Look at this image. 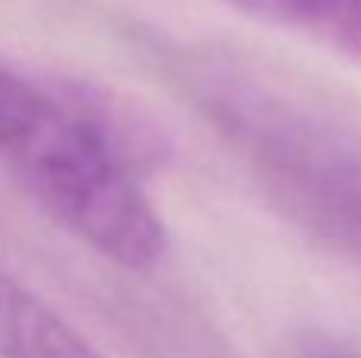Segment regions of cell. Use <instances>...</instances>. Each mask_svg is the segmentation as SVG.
Returning <instances> with one entry per match:
<instances>
[{"instance_id": "cell-1", "label": "cell", "mask_w": 361, "mask_h": 358, "mask_svg": "<svg viewBox=\"0 0 361 358\" xmlns=\"http://www.w3.org/2000/svg\"><path fill=\"white\" fill-rule=\"evenodd\" d=\"M0 168L102 260L149 273L169 228L105 127L0 61Z\"/></svg>"}, {"instance_id": "cell-2", "label": "cell", "mask_w": 361, "mask_h": 358, "mask_svg": "<svg viewBox=\"0 0 361 358\" xmlns=\"http://www.w3.org/2000/svg\"><path fill=\"white\" fill-rule=\"evenodd\" d=\"M235 133L276 200L317 238L361 264V149L320 124L260 105L235 108Z\"/></svg>"}, {"instance_id": "cell-3", "label": "cell", "mask_w": 361, "mask_h": 358, "mask_svg": "<svg viewBox=\"0 0 361 358\" xmlns=\"http://www.w3.org/2000/svg\"><path fill=\"white\" fill-rule=\"evenodd\" d=\"M0 358H105L63 314L0 270Z\"/></svg>"}, {"instance_id": "cell-4", "label": "cell", "mask_w": 361, "mask_h": 358, "mask_svg": "<svg viewBox=\"0 0 361 358\" xmlns=\"http://www.w3.org/2000/svg\"><path fill=\"white\" fill-rule=\"evenodd\" d=\"M263 25L339 54L361 67V0H222Z\"/></svg>"}, {"instance_id": "cell-5", "label": "cell", "mask_w": 361, "mask_h": 358, "mask_svg": "<svg viewBox=\"0 0 361 358\" xmlns=\"http://www.w3.org/2000/svg\"><path fill=\"white\" fill-rule=\"evenodd\" d=\"M301 358H361V352L349 342L326 333H311L301 342Z\"/></svg>"}]
</instances>
